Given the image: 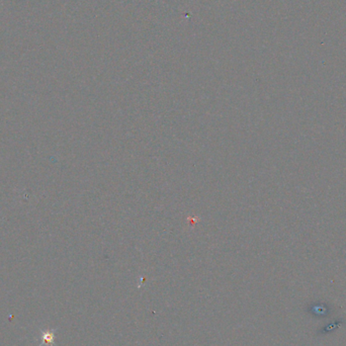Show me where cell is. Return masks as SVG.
<instances>
[{"label": "cell", "mask_w": 346, "mask_h": 346, "mask_svg": "<svg viewBox=\"0 0 346 346\" xmlns=\"http://www.w3.org/2000/svg\"><path fill=\"white\" fill-rule=\"evenodd\" d=\"M38 338V346H54L56 342V332L54 329L40 330Z\"/></svg>", "instance_id": "cell-1"}]
</instances>
